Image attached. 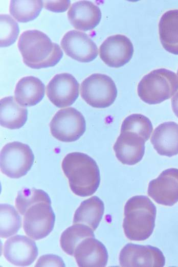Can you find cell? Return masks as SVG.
I'll list each match as a JSON object with an SVG mask.
<instances>
[{
  "instance_id": "cell-28",
  "label": "cell",
  "mask_w": 178,
  "mask_h": 267,
  "mask_svg": "<svg viewBox=\"0 0 178 267\" xmlns=\"http://www.w3.org/2000/svg\"><path fill=\"white\" fill-rule=\"evenodd\" d=\"M19 32L17 23L9 15L0 16V45L7 47L16 40Z\"/></svg>"
},
{
  "instance_id": "cell-12",
  "label": "cell",
  "mask_w": 178,
  "mask_h": 267,
  "mask_svg": "<svg viewBox=\"0 0 178 267\" xmlns=\"http://www.w3.org/2000/svg\"><path fill=\"white\" fill-rule=\"evenodd\" d=\"M133 53L132 42L128 37L121 34L108 37L99 48L100 58L111 68H118L126 64Z\"/></svg>"
},
{
  "instance_id": "cell-2",
  "label": "cell",
  "mask_w": 178,
  "mask_h": 267,
  "mask_svg": "<svg viewBox=\"0 0 178 267\" xmlns=\"http://www.w3.org/2000/svg\"><path fill=\"white\" fill-rule=\"evenodd\" d=\"M17 46L24 63L32 69L54 66L63 56L59 46L38 30L24 31L19 37Z\"/></svg>"
},
{
  "instance_id": "cell-16",
  "label": "cell",
  "mask_w": 178,
  "mask_h": 267,
  "mask_svg": "<svg viewBox=\"0 0 178 267\" xmlns=\"http://www.w3.org/2000/svg\"><path fill=\"white\" fill-rule=\"evenodd\" d=\"M74 255L80 267L105 266L108 257L104 245L95 237H88L80 241L75 249Z\"/></svg>"
},
{
  "instance_id": "cell-18",
  "label": "cell",
  "mask_w": 178,
  "mask_h": 267,
  "mask_svg": "<svg viewBox=\"0 0 178 267\" xmlns=\"http://www.w3.org/2000/svg\"><path fill=\"white\" fill-rule=\"evenodd\" d=\"M150 142L158 153L171 157L178 154V124L172 121L160 124L154 130Z\"/></svg>"
},
{
  "instance_id": "cell-22",
  "label": "cell",
  "mask_w": 178,
  "mask_h": 267,
  "mask_svg": "<svg viewBox=\"0 0 178 267\" xmlns=\"http://www.w3.org/2000/svg\"><path fill=\"white\" fill-rule=\"evenodd\" d=\"M27 108L18 105L13 96L4 97L0 101V123L3 127L15 129L21 127L26 122Z\"/></svg>"
},
{
  "instance_id": "cell-31",
  "label": "cell",
  "mask_w": 178,
  "mask_h": 267,
  "mask_svg": "<svg viewBox=\"0 0 178 267\" xmlns=\"http://www.w3.org/2000/svg\"><path fill=\"white\" fill-rule=\"evenodd\" d=\"M171 106L173 113L178 118V92L173 96L171 99Z\"/></svg>"
},
{
  "instance_id": "cell-11",
  "label": "cell",
  "mask_w": 178,
  "mask_h": 267,
  "mask_svg": "<svg viewBox=\"0 0 178 267\" xmlns=\"http://www.w3.org/2000/svg\"><path fill=\"white\" fill-rule=\"evenodd\" d=\"M148 194L157 203L172 206L178 202V169L171 168L162 171L151 181Z\"/></svg>"
},
{
  "instance_id": "cell-10",
  "label": "cell",
  "mask_w": 178,
  "mask_h": 267,
  "mask_svg": "<svg viewBox=\"0 0 178 267\" xmlns=\"http://www.w3.org/2000/svg\"><path fill=\"white\" fill-rule=\"evenodd\" d=\"M79 84L71 74H57L47 86V95L56 107H65L71 105L78 98Z\"/></svg>"
},
{
  "instance_id": "cell-32",
  "label": "cell",
  "mask_w": 178,
  "mask_h": 267,
  "mask_svg": "<svg viewBox=\"0 0 178 267\" xmlns=\"http://www.w3.org/2000/svg\"><path fill=\"white\" fill-rule=\"evenodd\" d=\"M177 78H178V70H177Z\"/></svg>"
},
{
  "instance_id": "cell-21",
  "label": "cell",
  "mask_w": 178,
  "mask_h": 267,
  "mask_svg": "<svg viewBox=\"0 0 178 267\" xmlns=\"http://www.w3.org/2000/svg\"><path fill=\"white\" fill-rule=\"evenodd\" d=\"M104 204L97 196L82 202L76 210L73 223L88 226L94 231L97 228L104 214Z\"/></svg>"
},
{
  "instance_id": "cell-6",
  "label": "cell",
  "mask_w": 178,
  "mask_h": 267,
  "mask_svg": "<svg viewBox=\"0 0 178 267\" xmlns=\"http://www.w3.org/2000/svg\"><path fill=\"white\" fill-rule=\"evenodd\" d=\"M34 160L29 145L17 141L9 143L1 151V170L10 178L18 179L30 170Z\"/></svg>"
},
{
  "instance_id": "cell-4",
  "label": "cell",
  "mask_w": 178,
  "mask_h": 267,
  "mask_svg": "<svg viewBox=\"0 0 178 267\" xmlns=\"http://www.w3.org/2000/svg\"><path fill=\"white\" fill-rule=\"evenodd\" d=\"M178 90L176 74L161 68L145 75L138 85L140 99L148 104H157L172 97Z\"/></svg>"
},
{
  "instance_id": "cell-13",
  "label": "cell",
  "mask_w": 178,
  "mask_h": 267,
  "mask_svg": "<svg viewBox=\"0 0 178 267\" xmlns=\"http://www.w3.org/2000/svg\"><path fill=\"white\" fill-rule=\"evenodd\" d=\"M65 53L81 62H89L98 56V48L86 33L72 30L66 32L61 40Z\"/></svg>"
},
{
  "instance_id": "cell-27",
  "label": "cell",
  "mask_w": 178,
  "mask_h": 267,
  "mask_svg": "<svg viewBox=\"0 0 178 267\" xmlns=\"http://www.w3.org/2000/svg\"><path fill=\"white\" fill-rule=\"evenodd\" d=\"M153 130L152 123L147 117L140 114L127 116L123 121L121 131H130L141 136L147 141Z\"/></svg>"
},
{
  "instance_id": "cell-23",
  "label": "cell",
  "mask_w": 178,
  "mask_h": 267,
  "mask_svg": "<svg viewBox=\"0 0 178 267\" xmlns=\"http://www.w3.org/2000/svg\"><path fill=\"white\" fill-rule=\"evenodd\" d=\"M88 237H95L94 231L87 225L75 224L62 233L60 239V247L65 253L73 256L76 246Z\"/></svg>"
},
{
  "instance_id": "cell-17",
  "label": "cell",
  "mask_w": 178,
  "mask_h": 267,
  "mask_svg": "<svg viewBox=\"0 0 178 267\" xmlns=\"http://www.w3.org/2000/svg\"><path fill=\"white\" fill-rule=\"evenodd\" d=\"M67 14L71 24L76 29L83 31L94 29L101 19L100 8L92 2L87 1L74 3Z\"/></svg>"
},
{
  "instance_id": "cell-20",
  "label": "cell",
  "mask_w": 178,
  "mask_h": 267,
  "mask_svg": "<svg viewBox=\"0 0 178 267\" xmlns=\"http://www.w3.org/2000/svg\"><path fill=\"white\" fill-rule=\"evenodd\" d=\"M161 43L165 50L178 55V10H170L164 13L159 23Z\"/></svg>"
},
{
  "instance_id": "cell-5",
  "label": "cell",
  "mask_w": 178,
  "mask_h": 267,
  "mask_svg": "<svg viewBox=\"0 0 178 267\" xmlns=\"http://www.w3.org/2000/svg\"><path fill=\"white\" fill-rule=\"evenodd\" d=\"M80 94L82 98L90 106L104 108L114 102L117 96V89L109 76L95 73L82 82Z\"/></svg>"
},
{
  "instance_id": "cell-15",
  "label": "cell",
  "mask_w": 178,
  "mask_h": 267,
  "mask_svg": "<svg viewBox=\"0 0 178 267\" xmlns=\"http://www.w3.org/2000/svg\"><path fill=\"white\" fill-rule=\"evenodd\" d=\"M145 142L135 132L121 131L113 147L116 157L124 165H134L142 159Z\"/></svg>"
},
{
  "instance_id": "cell-19",
  "label": "cell",
  "mask_w": 178,
  "mask_h": 267,
  "mask_svg": "<svg viewBox=\"0 0 178 267\" xmlns=\"http://www.w3.org/2000/svg\"><path fill=\"white\" fill-rule=\"evenodd\" d=\"M44 84L38 78L28 76L21 78L16 84L15 99L21 106L36 105L44 95Z\"/></svg>"
},
{
  "instance_id": "cell-3",
  "label": "cell",
  "mask_w": 178,
  "mask_h": 267,
  "mask_svg": "<svg viewBox=\"0 0 178 267\" xmlns=\"http://www.w3.org/2000/svg\"><path fill=\"white\" fill-rule=\"evenodd\" d=\"M156 214L155 206L147 196L136 195L130 198L125 205L123 223L126 237L135 241L148 238L155 226Z\"/></svg>"
},
{
  "instance_id": "cell-9",
  "label": "cell",
  "mask_w": 178,
  "mask_h": 267,
  "mask_svg": "<svg viewBox=\"0 0 178 267\" xmlns=\"http://www.w3.org/2000/svg\"><path fill=\"white\" fill-rule=\"evenodd\" d=\"M119 259L123 267H163L165 263V257L159 248L131 243L122 248Z\"/></svg>"
},
{
  "instance_id": "cell-24",
  "label": "cell",
  "mask_w": 178,
  "mask_h": 267,
  "mask_svg": "<svg viewBox=\"0 0 178 267\" xmlns=\"http://www.w3.org/2000/svg\"><path fill=\"white\" fill-rule=\"evenodd\" d=\"M43 7L42 1L12 0L10 2L9 12L20 23H27L35 19Z\"/></svg>"
},
{
  "instance_id": "cell-8",
  "label": "cell",
  "mask_w": 178,
  "mask_h": 267,
  "mask_svg": "<svg viewBox=\"0 0 178 267\" xmlns=\"http://www.w3.org/2000/svg\"><path fill=\"white\" fill-rule=\"evenodd\" d=\"M25 233L34 240L47 236L53 229L55 215L51 204L38 203L32 205L24 215Z\"/></svg>"
},
{
  "instance_id": "cell-30",
  "label": "cell",
  "mask_w": 178,
  "mask_h": 267,
  "mask_svg": "<svg viewBox=\"0 0 178 267\" xmlns=\"http://www.w3.org/2000/svg\"><path fill=\"white\" fill-rule=\"evenodd\" d=\"M44 2L46 9L56 12H64L70 5V1H45Z\"/></svg>"
},
{
  "instance_id": "cell-7",
  "label": "cell",
  "mask_w": 178,
  "mask_h": 267,
  "mask_svg": "<svg viewBox=\"0 0 178 267\" xmlns=\"http://www.w3.org/2000/svg\"><path fill=\"white\" fill-rule=\"evenodd\" d=\"M52 135L64 142H74L84 133L86 122L82 114L74 107L58 110L50 123Z\"/></svg>"
},
{
  "instance_id": "cell-1",
  "label": "cell",
  "mask_w": 178,
  "mask_h": 267,
  "mask_svg": "<svg viewBox=\"0 0 178 267\" xmlns=\"http://www.w3.org/2000/svg\"><path fill=\"white\" fill-rule=\"evenodd\" d=\"M61 167L75 194L86 197L97 191L100 183V170L91 157L79 152L68 153L63 159Z\"/></svg>"
},
{
  "instance_id": "cell-26",
  "label": "cell",
  "mask_w": 178,
  "mask_h": 267,
  "mask_svg": "<svg viewBox=\"0 0 178 267\" xmlns=\"http://www.w3.org/2000/svg\"><path fill=\"white\" fill-rule=\"evenodd\" d=\"M41 202L51 204L50 198L46 192L34 188L24 187L17 193L15 206L18 211L21 215H24L28 209L32 205Z\"/></svg>"
},
{
  "instance_id": "cell-25",
  "label": "cell",
  "mask_w": 178,
  "mask_h": 267,
  "mask_svg": "<svg viewBox=\"0 0 178 267\" xmlns=\"http://www.w3.org/2000/svg\"><path fill=\"white\" fill-rule=\"evenodd\" d=\"M21 225V217L13 206L7 204L0 205V235L8 238L16 233Z\"/></svg>"
},
{
  "instance_id": "cell-29",
  "label": "cell",
  "mask_w": 178,
  "mask_h": 267,
  "mask_svg": "<svg viewBox=\"0 0 178 267\" xmlns=\"http://www.w3.org/2000/svg\"><path fill=\"white\" fill-rule=\"evenodd\" d=\"M65 265L59 256L54 254L44 255L39 257L35 266H65Z\"/></svg>"
},
{
  "instance_id": "cell-14",
  "label": "cell",
  "mask_w": 178,
  "mask_h": 267,
  "mask_svg": "<svg viewBox=\"0 0 178 267\" xmlns=\"http://www.w3.org/2000/svg\"><path fill=\"white\" fill-rule=\"evenodd\" d=\"M4 255L13 265L28 266L37 258L38 249L35 242L31 238L24 235H17L5 241Z\"/></svg>"
}]
</instances>
